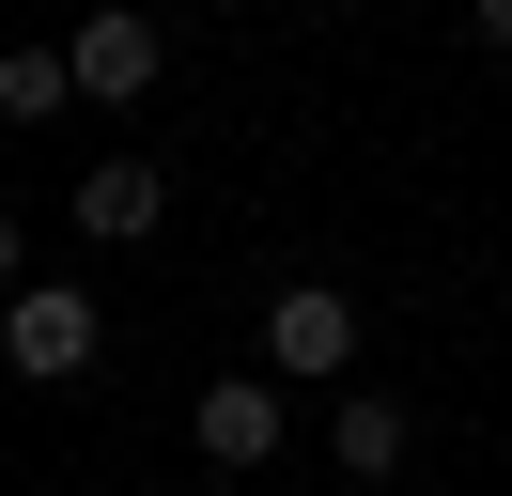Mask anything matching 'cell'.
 Here are the masks:
<instances>
[{
	"label": "cell",
	"mask_w": 512,
	"mask_h": 496,
	"mask_svg": "<svg viewBox=\"0 0 512 496\" xmlns=\"http://www.w3.org/2000/svg\"><path fill=\"white\" fill-rule=\"evenodd\" d=\"M156 62H171V31L140 16V0H94V16H78V47H63V78L94 93V109H140V93H156Z\"/></svg>",
	"instance_id": "cell-2"
},
{
	"label": "cell",
	"mask_w": 512,
	"mask_h": 496,
	"mask_svg": "<svg viewBox=\"0 0 512 496\" xmlns=\"http://www.w3.org/2000/svg\"><path fill=\"white\" fill-rule=\"evenodd\" d=\"M94 295H78V279H16V295H0V372H16V388H78V372H94Z\"/></svg>",
	"instance_id": "cell-1"
},
{
	"label": "cell",
	"mask_w": 512,
	"mask_h": 496,
	"mask_svg": "<svg viewBox=\"0 0 512 496\" xmlns=\"http://www.w3.org/2000/svg\"><path fill=\"white\" fill-rule=\"evenodd\" d=\"M326 450H342V481H404V450H419V419L388 388H342V419H326Z\"/></svg>",
	"instance_id": "cell-6"
},
{
	"label": "cell",
	"mask_w": 512,
	"mask_h": 496,
	"mask_svg": "<svg viewBox=\"0 0 512 496\" xmlns=\"http://www.w3.org/2000/svg\"><path fill=\"white\" fill-rule=\"evenodd\" d=\"M187 434H202V465H280V388L264 372H218L187 403Z\"/></svg>",
	"instance_id": "cell-5"
},
{
	"label": "cell",
	"mask_w": 512,
	"mask_h": 496,
	"mask_svg": "<svg viewBox=\"0 0 512 496\" xmlns=\"http://www.w3.org/2000/svg\"><path fill=\"white\" fill-rule=\"evenodd\" d=\"M16 279H32V233H16V217H0V295H16Z\"/></svg>",
	"instance_id": "cell-8"
},
{
	"label": "cell",
	"mask_w": 512,
	"mask_h": 496,
	"mask_svg": "<svg viewBox=\"0 0 512 496\" xmlns=\"http://www.w3.org/2000/svg\"><path fill=\"white\" fill-rule=\"evenodd\" d=\"M156 217H171V171H156V155H94V171H78V233H94V248H140Z\"/></svg>",
	"instance_id": "cell-4"
},
{
	"label": "cell",
	"mask_w": 512,
	"mask_h": 496,
	"mask_svg": "<svg viewBox=\"0 0 512 496\" xmlns=\"http://www.w3.org/2000/svg\"><path fill=\"white\" fill-rule=\"evenodd\" d=\"M481 47H497V62H512V0H481Z\"/></svg>",
	"instance_id": "cell-9"
},
{
	"label": "cell",
	"mask_w": 512,
	"mask_h": 496,
	"mask_svg": "<svg viewBox=\"0 0 512 496\" xmlns=\"http://www.w3.org/2000/svg\"><path fill=\"white\" fill-rule=\"evenodd\" d=\"M264 372H342V388H357V295L295 279V295L264 310Z\"/></svg>",
	"instance_id": "cell-3"
},
{
	"label": "cell",
	"mask_w": 512,
	"mask_h": 496,
	"mask_svg": "<svg viewBox=\"0 0 512 496\" xmlns=\"http://www.w3.org/2000/svg\"><path fill=\"white\" fill-rule=\"evenodd\" d=\"M63 47H0V124H47V109H63Z\"/></svg>",
	"instance_id": "cell-7"
}]
</instances>
